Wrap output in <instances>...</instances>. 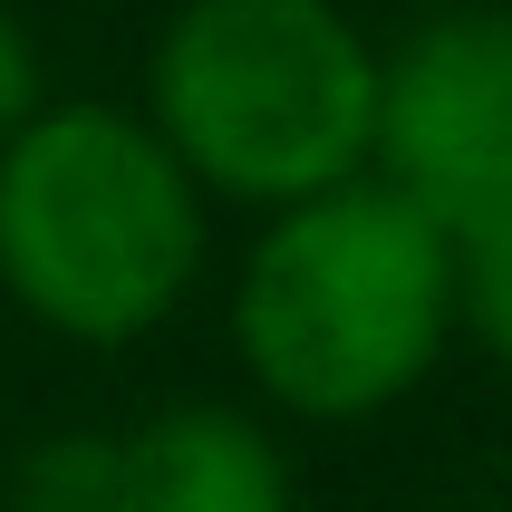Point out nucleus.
<instances>
[{
	"mask_svg": "<svg viewBox=\"0 0 512 512\" xmlns=\"http://www.w3.org/2000/svg\"><path fill=\"white\" fill-rule=\"evenodd\" d=\"M455 319L512 368V203L455 232Z\"/></svg>",
	"mask_w": 512,
	"mask_h": 512,
	"instance_id": "6",
	"label": "nucleus"
},
{
	"mask_svg": "<svg viewBox=\"0 0 512 512\" xmlns=\"http://www.w3.org/2000/svg\"><path fill=\"white\" fill-rule=\"evenodd\" d=\"M97 512H290V464L242 406H165L107 435Z\"/></svg>",
	"mask_w": 512,
	"mask_h": 512,
	"instance_id": "5",
	"label": "nucleus"
},
{
	"mask_svg": "<svg viewBox=\"0 0 512 512\" xmlns=\"http://www.w3.org/2000/svg\"><path fill=\"white\" fill-rule=\"evenodd\" d=\"M174 165L242 203L348 184L377 136V49L329 0H194L155 49Z\"/></svg>",
	"mask_w": 512,
	"mask_h": 512,
	"instance_id": "3",
	"label": "nucleus"
},
{
	"mask_svg": "<svg viewBox=\"0 0 512 512\" xmlns=\"http://www.w3.org/2000/svg\"><path fill=\"white\" fill-rule=\"evenodd\" d=\"M406 203H426L445 232L512 203V10H435L406 29L397 58H377V136Z\"/></svg>",
	"mask_w": 512,
	"mask_h": 512,
	"instance_id": "4",
	"label": "nucleus"
},
{
	"mask_svg": "<svg viewBox=\"0 0 512 512\" xmlns=\"http://www.w3.org/2000/svg\"><path fill=\"white\" fill-rule=\"evenodd\" d=\"M203 261L194 174L165 136L107 107L20 116L0 136V281L58 339L126 348Z\"/></svg>",
	"mask_w": 512,
	"mask_h": 512,
	"instance_id": "2",
	"label": "nucleus"
},
{
	"mask_svg": "<svg viewBox=\"0 0 512 512\" xmlns=\"http://www.w3.org/2000/svg\"><path fill=\"white\" fill-rule=\"evenodd\" d=\"M29 107H39V58H29L20 20L0 10V136H10V126H20Z\"/></svg>",
	"mask_w": 512,
	"mask_h": 512,
	"instance_id": "7",
	"label": "nucleus"
},
{
	"mask_svg": "<svg viewBox=\"0 0 512 512\" xmlns=\"http://www.w3.org/2000/svg\"><path fill=\"white\" fill-rule=\"evenodd\" d=\"M455 329V232L426 203L377 184H319L281 203V223L252 242L232 339L252 358L261 397L319 426H358L397 406L435 368Z\"/></svg>",
	"mask_w": 512,
	"mask_h": 512,
	"instance_id": "1",
	"label": "nucleus"
}]
</instances>
